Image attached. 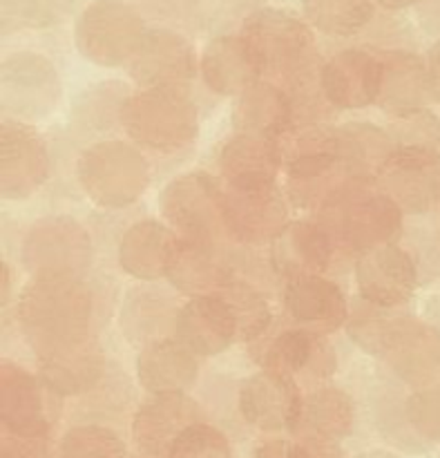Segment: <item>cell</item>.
Here are the masks:
<instances>
[{
    "mask_svg": "<svg viewBox=\"0 0 440 458\" xmlns=\"http://www.w3.org/2000/svg\"><path fill=\"white\" fill-rule=\"evenodd\" d=\"M94 291L80 276L31 277L22 286L16 320L36 358L92 338Z\"/></svg>",
    "mask_w": 440,
    "mask_h": 458,
    "instance_id": "obj_1",
    "label": "cell"
},
{
    "mask_svg": "<svg viewBox=\"0 0 440 458\" xmlns=\"http://www.w3.org/2000/svg\"><path fill=\"white\" fill-rule=\"evenodd\" d=\"M241 38L253 52L262 76H273L291 97L320 83L316 36L304 21L275 7H259L241 22Z\"/></svg>",
    "mask_w": 440,
    "mask_h": 458,
    "instance_id": "obj_2",
    "label": "cell"
},
{
    "mask_svg": "<svg viewBox=\"0 0 440 458\" xmlns=\"http://www.w3.org/2000/svg\"><path fill=\"white\" fill-rule=\"evenodd\" d=\"M322 226L331 233L335 249L356 258L387 244H398L405 213L376 182L353 177L343 192L320 213Z\"/></svg>",
    "mask_w": 440,
    "mask_h": 458,
    "instance_id": "obj_3",
    "label": "cell"
},
{
    "mask_svg": "<svg viewBox=\"0 0 440 458\" xmlns=\"http://www.w3.org/2000/svg\"><path fill=\"white\" fill-rule=\"evenodd\" d=\"M119 123L134 146L168 155L195 143L199 110L186 88H148L125 98Z\"/></svg>",
    "mask_w": 440,
    "mask_h": 458,
    "instance_id": "obj_4",
    "label": "cell"
},
{
    "mask_svg": "<svg viewBox=\"0 0 440 458\" xmlns=\"http://www.w3.org/2000/svg\"><path fill=\"white\" fill-rule=\"evenodd\" d=\"M76 179L98 208L121 210L132 206L150 186V161L134 143L103 139L89 143L76 161Z\"/></svg>",
    "mask_w": 440,
    "mask_h": 458,
    "instance_id": "obj_5",
    "label": "cell"
},
{
    "mask_svg": "<svg viewBox=\"0 0 440 458\" xmlns=\"http://www.w3.org/2000/svg\"><path fill=\"white\" fill-rule=\"evenodd\" d=\"M148 22L125 0H94L76 16L74 45L85 61L101 67L128 65L148 34Z\"/></svg>",
    "mask_w": 440,
    "mask_h": 458,
    "instance_id": "obj_6",
    "label": "cell"
},
{
    "mask_svg": "<svg viewBox=\"0 0 440 458\" xmlns=\"http://www.w3.org/2000/svg\"><path fill=\"white\" fill-rule=\"evenodd\" d=\"M222 197L224 191L208 173L192 170L165 183L159 195V213L183 242L217 249L226 235Z\"/></svg>",
    "mask_w": 440,
    "mask_h": 458,
    "instance_id": "obj_7",
    "label": "cell"
},
{
    "mask_svg": "<svg viewBox=\"0 0 440 458\" xmlns=\"http://www.w3.org/2000/svg\"><path fill=\"white\" fill-rule=\"evenodd\" d=\"M94 244L88 228L70 215L34 222L21 246V262L31 277L80 276L89 271Z\"/></svg>",
    "mask_w": 440,
    "mask_h": 458,
    "instance_id": "obj_8",
    "label": "cell"
},
{
    "mask_svg": "<svg viewBox=\"0 0 440 458\" xmlns=\"http://www.w3.org/2000/svg\"><path fill=\"white\" fill-rule=\"evenodd\" d=\"M222 215L226 235L240 244H271L291 222L289 201L275 182L228 183Z\"/></svg>",
    "mask_w": 440,
    "mask_h": 458,
    "instance_id": "obj_9",
    "label": "cell"
},
{
    "mask_svg": "<svg viewBox=\"0 0 440 458\" xmlns=\"http://www.w3.org/2000/svg\"><path fill=\"white\" fill-rule=\"evenodd\" d=\"M378 360L411 392L440 385V329L425 318L396 313Z\"/></svg>",
    "mask_w": 440,
    "mask_h": 458,
    "instance_id": "obj_10",
    "label": "cell"
},
{
    "mask_svg": "<svg viewBox=\"0 0 440 458\" xmlns=\"http://www.w3.org/2000/svg\"><path fill=\"white\" fill-rule=\"evenodd\" d=\"M376 186L405 215H427L438 206L440 152L429 146L398 143L380 168Z\"/></svg>",
    "mask_w": 440,
    "mask_h": 458,
    "instance_id": "obj_11",
    "label": "cell"
},
{
    "mask_svg": "<svg viewBox=\"0 0 440 458\" xmlns=\"http://www.w3.org/2000/svg\"><path fill=\"white\" fill-rule=\"evenodd\" d=\"M61 76L38 52L9 54L3 61V110L7 119L38 121L56 107Z\"/></svg>",
    "mask_w": 440,
    "mask_h": 458,
    "instance_id": "obj_12",
    "label": "cell"
},
{
    "mask_svg": "<svg viewBox=\"0 0 440 458\" xmlns=\"http://www.w3.org/2000/svg\"><path fill=\"white\" fill-rule=\"evenodd\" d=\"M54 396L38 374L12 360L0 365V420L9 438L40 443L52 429L54 411L47 398Z\"/></svg>",
    "mask_w": 440,
    "mask_h": 458,
    "instance_id": "obj_13",
    "label": "cell"
},
{
    "mask_svg": "<svg viewBox=\"0 0 440 458\" xmlns=\"http://www.w3.org/2000/svg\"><path fill=\"white\" fill-rule=\"evenodd\" d=\"M49 152L38 130L27 121L0 125V192L9 201L30 199L49 179Z\"/></svg>",
    "mask_w": 440,
    "mask_h": 458,
    "instance_id": "obj_14",
    "label": "cell"
},
{
    "mask_svg": "<svg viewBox=\"0 0 440 458\" xmlns=\"http://www.w3.org/2000/svg\"><path fill=\"white\" fill-rule=\"evenodd\" d=\"M420 267L401 244H387L356 258V284L360 300L383 309H401L414 300Z\"/></svg>",
    "mask_w": 440,
    "mask_h": 458,
    "instance_id": "obj_15",
    "label": "cell"
},
{
    "mask_svg": "<svg viewBox=\"0 0 440 458\" xmlns=\"http://www.w3.org/2000/svg\"><path fill=\"white\" fill-rule=\"evenodd\" d=\"M304 394L293 376L262 369L249 376L237 394L240 414L250 428L262 432H295Z\"/></svg>",
    "mask_w": 440,
    "mask_h": 458,
    "instance_id": "obj_16",
    "label": "cell"
},
{
    "mask_svg": "<svg viewBox=\"0 0 440 458\" xmlns=\"http://www.w3.org/2000/svg\"><path fill=\"white\" fill-rule=\"evenodd\" d=\"M125 72L141 89L188 88L197 74L195 47L182 31L150 27Z\"/></svg>",
    "mask_w": 440,
    "mask_h": 458,
    "instance_id": "obj_17",
    "label": "cell"
},
{
    "mask_svg": "<svg viewBox=\"0 0 440 458\" xmlns=\"http://www.w3.org/2000/svg\"><path fill=\"white\" fill-rule=\"evenodd\" d=\"M383 88V61L378 52L347 47L322 63L320 92L338 110H360L378 103Z\"/></svg>",
    "mask_w": 440,
    "mask_h": 458,
    "instance_id": "obj_18",
    "label": "cell"
},
{
    "mask_svg": "<svg viewBox=\"0 0 440 458\" xmlns=\"http://www.w3.org/2000/svg\"><path fill=\"white\" fill-rule=\"evenodd\" d=\"M174 338L195 356L215 358L240 340V325L222 293L197 295L179 307Z\"/></svg>",
    "mask_w": 440,
    "mask_h": 458,
    "instance_id": "obj_19",
    "label": "cell"
},
{
    "mask_svg": "<svg viewBox=\"0 0 440 458\" xmlns=\"http://www.w3.org/2000/svg\"><path fill=\"white\" fill-rule=\"evenodd\" d=\"M351 179L338 152H309L286 159V197L300 210L322 213Z\"/></svg>",
    "mask_w": 440,
    "mask_h": 458,
    "instance_id": "obj_20",
    "label": "cell"
},
{
    "mask_svg": "<svg viewBox=\"0 0 440 458\" xmlns=\"http://www.w3.org/2000/svg\"><path fill=\"white\" fill-rule=\"evenodd\" d=\"M199 420V405L188 394H155L134 414L132 441L146 456L168 458L179 434Z\"/></svg>",
    "mask_w": 440,
    "mask_h": 458,
    "instance_id": "obj_21",
    "label": "cell"
},
{
    "mask_svg": "<svg viewBox=\"0 0 440 458\" xmlns=\"http://www.w3.org/2000/svg\"><path fill=\"white\" fill-rule=\"evenodd\" d=\"M282 302L291 320L320 335L343 329L351 316L344 291L325 276L289 280L282 293Z\"/></svg>",
    "mask_w": 440,
    "mask_h": 458,
    "instance_id": "obj_22",
    "label": "cell"
},
{
    "mask_svg": "<svg viewBox=\"0 0 440 458\" xmlns=\"http://www.w3.org/2000/svg\"><path fill=\"white\" fill-rule=\"evenodd\" d=\"M335 242L322 224L291 219L271 242V267L286 280L322 276L334 262Z\"/></svg>",
    "mask_w": 440,
    "mask_h": 458,
    "instance_id": "obj_23",
    "label": "cell"
},
{
    "mask_svg": "<svg viewBox=\"0 0 440 458\" xmlns=\"http://www.w3.org/2000/svg\"><path fill=\"white\" fill-rule=\"evenodd\" d=\"M182 249V237L164 222L139 219L119 242V267L141 282L168 277L174 258Z\"/></svg>",
    "mask_w": 440,
    "mask_h": 458,
    "instance_id": "obj_24",
    "label": "cell"
},
{
    "mask_svg": "<svg viewBox=\"0 0 440 458\" xmlns=\"http://www.w3.org/2000/svg\"><path fill=\"white\" fill-rule=\"evenodd\" d=\"M36 362H38V378L58 398L94 392L106 376V353L97 335L36 358Z\"/></svg>",
    "mask_w": 440,
    "mask_h": 458,
    "instance_id": "obj_25",
    "label": "cell"
},
{
    "mask_svg": "<svg viewBox=\"0 0 440 458\" xmlns=\"http://www.w3.org/2000/svg\"><path fill=\"white\" fill-rule=\"evenodd\" d=\"M383 88L378 106L396 121L410 119L427 110L432 103L427 83V63L407 49H380Z\"/></svg>",
    "mask_w": 440,
    "mask_h": 458,
    "instance_id": "obj_26",
    "label": "cell"
},
{
    "mask_svg": "<svg viewBox=\"0 0 440 458\" xmlns=\"http://www.w3.org/2000/svg\"><path fill=\"white\" fill-rule=\"evenodd\" d=\"M325 338L326 335L313 334L302 327L284 329L271 340L259 362L264 369L280 371L293 378L295 376L309 380L329 378L338 367V358Z\"/></svg>",
    "mask_w": 440,
    "mask_h": 458,
    "instance_id": "obj_27",
    "label": "cell"
},
{
    "mask_svg": "<svg viewBox=\"0 0 440 458\" xmlns=\"http://www.w3.org/2000/svg\"><path fill=\"white\" fill-rule=\"evenodd\" d=\"M206 88L217 97H240L262 81V70L240 34H219L204 47L199 61Z\"/></svg>",
    "mask_w": 440,
    "mask_h": 458,
    "instance_id": "obj_28",
    "label": "cell"
},
{
    "mask_svg": "<svg viewBox=\"0 0 440 458\" xmlns=\"http://www.w3.org/2000/svg\"><path fill=\"white\" fill-rule=\"evenodd\" d=\"M199 356L177 338H161L141 347L137 356L139 385L155 394H186L199 376Z\"/></svg>",
    "mask_w": 440,
    "mask_h": 458,
    "instance_id": "obj_29",
    "label": "cell"
},
{
    "mask_svg": "<svg viewBox=\"0 0 440 458\" xmlns=\"http://www.w3.org/2000/svg\"><path fill=\"white\" fill-rule=\"evenodd\" d=\"M295 101L282 85L258 81L235 98L233 123L240 132L280 139L293 125Z\"/></svg>",
    "mask_w": 440,
    "mask_h": 458,
    "instance_id": "obj_30",
    "label": "cell"
},
{
    "mask_svg": "<svg viewBox=\"0 0 440 458\" xmlns=\"http://www.w3.org/2000/svg\"><path fill=\"white\" fill-rule=\"evenodd\" d=\"M284 161L280 139L237 132L219 152V170L226 183L275 182Z\"/></svg>",
    "mask_w": 440,
    "mask_h": 458,
    "instance_id": "obj_31",
    "label": "cell"
},
{
    "mask_svg": "<svg viewBox=\"0 0 440 458\" xmlns=\"http://www.w3.org/2000/svg\"><path fill=\"white\" fill-rule=\"evenodd\" d=\"M356 428V403L340 387H317L304 396L295 437L300 441L343 443Z\"/></svg>",
    "mask_w": 440,
    "mask_h": 458,
    "instance_id": "obj_32",
    "label": "cell"
},
{
    "mask_svg": "<svg viewBox=\"0 0 440 458\" xmlns=\"http://www.w3.org/2000/svg\"><path fill=\"white\" fill-rule=\"evenodd\" d=\"M165 280L179 293L197 298V295H213L224 291L235 280V273L217 258V249L182 240V249Z\"/></svg>",
    "mask_w": 440,
    "mask_h": 458,
    "instance_id": "obj_33",
    "label": "cell"
},
{
    "mask_svg": "<svg viewBox=\"0 0 440 458\" xmlns=\"http://www.w3.org/2000/svg\"><path fill=\"white\" fill-rule=\"evenodd\" d=\"M338 155L349 165L353 177L376 182L387 157L396 150L398 141L387 130L369 121H351L335 130Z\"/></svg>",
    "mask_w": 440,
    "mask_h": 458,
    "instance_id": "obj_34",
    "label": "cell"
},
{
    "mask_svg": "<svg viewBox=\"0 0 440 458\" xmlns=\"http://www.w3.org/2000/svg\"><path fill=\"white\" fill-rule=\"evenodd\" d=\"M170 302L173 300L155 289H134L128 293L121 311V329L128 340L146 347L155 340L165 338V322L177 320V316L168 313Z\"/></svg>",
    "mask_w": 440,
    "mask_h": 458,
    "instance_id": "obj_35",
    "label": "cell"
},
{
    "mask_svg": "<svg viewBox=\"0 0 440 458\" xmlns=\"http://www.w3.org/2000/svg\"><path fill=\"white\" fill-rule=\"evenodd\" d=\"M309 22L329 36H353L376 13V0H302Z\"/></svg>",
    "mask_w": 440,
    "mask_h": 458,
    "instance_id": "obj_36",
    "label": "cell"
},
{
    "mask_svg": "<svg viewBox=\"0 0 440 458\" xmlns=\"http://www.w3.org/2000/svg\"><path fill=\"white\" fill-rule=\"evenodd\" d=\"M83 0H3V34L61 25Z\"/></svg>",
    "mask_w": 440,
    "mask_h": 458,
    "instance_id": "obj_37",
    "label": "cell"
},
{
    "mask_svg": "<svg viewBox=\"0 0 440 458\" xmlns=\"http://www.w3.org/2000/svg\"><path fill=\"white\" fill-rule=\"evenodd\" d=\"M128 85L121 81H103L89 85L74 101V123L88 130H106L121 116L125 98L130 97Z\"/></svg>",
    "mask_w": 440,
    "mask_h": 458,
    "instance_id": "obj_38",
    "label": "cell"
},
{
    "mask_svg": "<svg viewBox=\"0 0 440 458\" xmlns=\"http://www.w3.org/2000/svg\"><path fill=\"white\" fill-rule=\"evenodd\" d=\"M224 298L228 300V304L233 307L237 318V325H240V340L241 343H250V340L259 338L264 331L268 329L273 320V311L268 300L259 293L255 286H250L249 282L233 280L231 284L224 291H219Z\"/></svg>",
    "mask_w": 440,
    "mask_h": 458,
    "instance_id": "obj_39",
    "label": "cell"
},
{
    "mask_svg": "<svg viewBox=\"0 0 440 458\" xmlns=\"http://www.w3.org/2000/svg\"><path fill=\"white\" fill-rule=\"evenodd\" d=\"M125 443L101 425H76L58 445V458H125Z\"/></svg>",
    "mask_w": 440,
    "mask_h": 458,
    "instance_id": "obj_40",
    "label": "cell"
},
{
    "mask_svg": "<svg viewBox=\"0 0 440 458\" xmlns=\"http://www.w3.org/2000/svg\"><path fill=\"white\" fill-rule=\"evenodd\" d=\"M393 318H396V311H393V309H383L376 307V304L371 302H365V300H358V302L353 304L351 316H349L347 322L349 338H351L362 352L378 358Z\"/></svg>",
    "mask_w": 440,
    "mask_h": 458,
    "instance_id": "obj_41",
    "label": "cell"
},
{
    "mask_svg": "<svg viewBox=\"0 0 440 458\" xmlns=\"http://www.w3.org/2000/svg\"><path fill=\"white\" fill-rule=\"evenodd\" d=\"M168 458H233V452L222 429L199 420L179 434L170 447Z\"/></svg>",
    "mask_w": 440,
    "mask_h": 458,
    "instance_id": "obj_42",
    "label": "cell"
},
{
    "mask_svg": "<svg viewBox=\"0 0 440 458\" xmlns=\"http://www.w3.org/2000/svg\"><path fill=\"white\" fill-rule=\"evenodd\" d=\"M405 416L425 445H440V385L414 389L405 398Z\"/></svg>",
    "mask_w": 440,
    "mask_h": 458,
    "instance_id": "obj_43",
    "label": "cell"
},
{
    "mask_svg": "<svg viewBox=\"0 0 440 458\" xmlns=\"http://www.w3.org/2000/svg\"><path fill=\"white\" fill-rule=\"evenodd\" d=\"M401 132L393 134L398 143H416V146H429L440 152V119L429 110L419 112L410 119H401Z\"/></svg>",
    "mask_w": 440,
    "mask_h": 458,
    "instance_id": "obj_44",
    "label": "cell"
},
{
    "mask_svg": "<svg viewBox=\"0 0 440 458\" xmlns=\"http://www.w3.org/2000/svg\"><path fill=\"white\" fill-rule=\"evenodd\" d=\"M139 7L164 21L192 22L201 13L199 0H139Z\"/></svg>",
    "mask_w": 440,
    "mask_h": 458,
    "instance_id": "obj_45",
    "label": "cell"
},
{
    "mask_svg": "<svg viewBox=\"0 0 440 458\" xmlns=\"http://www.w3.org/2000/svg\"><path fill=\"white\" fill-rule=\"evenodd\" d=\"M253 458H311V454L302 441H268L255 450Z\"/></svg>",
    "mask_w": 440,
    "mask_h": 458,
    "instance_id": "obj_46",
    "label": "cell"
},
{
    "mask_svg": "<svg viewBox=\"0 0 440 458\" xmlns=\"http://www.w3.org/2000/svg\"><path fill=\"white\" fill-rule=\"evenodd\" d=\"M425 63H427V83L429 94H432V103H438L440 106V40H436L429 47Z\"/></svg>",
    "mask_w": 440,
    "mask_h": 458,
    "instance_id": "obj_47",
    "label": "cell"
},
{
    "mask_svg": "<svg viewBox=\"0 0 440 458\" xmlns=\"http://www.w3.org/2000/svg\"><path fill=\"white\" fill-rule=\"evenodd\" d=\"M309 447V454L311 458H349L344 454V450L340 447V443L331 441H302Z\"/></svg>",
    "mask_w": 440,
    "mask_h": 458,
    "instance_id": "obj_48",
    "label": "cell"
},
{
    "mask_svg": "<svg viewBox=\"0 0 440 458\" xmlns=\"http://www.w3.org/2000/svg\"><path fill=\"white\" fill-rule=\"evenodd\" d=\"M423 316L425 320H429L432 325H436L440 329V289L434 291V293L427 298V302H425V309H423Z\"/></svg>",
    "mask_w": 440,
    "mask_h": 458,
    "instance_id": "obj_49",
    "label": "cell"
},
{
    "mask_svg": "<svg viewBox=\"0 0 440 458\" xmlns=\"http://www.w3.org/2000/svg\"><path fill=\"white\" fill-rule=\"evenodd\" d=\"M416 3H420V0H376V4H380V7L385 9H393V12H398V9H407Z\"/></svg>",
    "mask_w": 440,
    "mask_h": 458,
    "instance_id": "obj_50",
    "label": "cell"
},
{
    "mask_svg": "<svg viewBox=\"0 0 440 458\" xmlns=\"http://www.w3.org/2000/svg\"><path fill=\"white\" fill-rule=\"evenodd\" d=\"M358 458H398V456H396V454H392V452L371 450V452H365V454H360Z\"/></svg>",
    "mask_w": 440,
    "mask_h": 458,
    "instance_id": "obj_51",
    "label": "cell"
},
{
    "mask_svg": "<svg viewBox=\"0 0 440 458\" xmlns=\"http://www.w3.org/2000/svg\"><path fill=\"white\" fill-rule=\"evenodd\" d=\"M436 208H438V213H440V188H438V206H436Z\"/></svg>",
    "mask_w": 440,
    "mask_h": 458,
    "instance_id": "obj_52",
    "label": "cell"
},
{
    "mask_svg": "<svg viewBox=\"0 0 440 458\" xmlns=\"http://www.w3.org/2000/svg\"><path fill=\"white\" fill-rule=\"evenodd\" d=\"M3 458H22V456H3Z\"/></svg>",
    "mask_w": 440,
    "mask_h": 458,
    "instance_id": "obj_53",
    "label": "cell"
}]
</instances>
